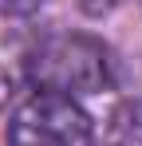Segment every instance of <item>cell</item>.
I'll use <instances>...</instances> for the list:
<instances>
[{
    "instance_id": "obj_1",
    "label": "cell",
    "mask_w": 142,
    "mask_h": 146,
    "mask_svg": "<svg viewBox=\"0 0 142 146\" xmlns=\"http://www.w3.org/2000/svg\"><path fill=\"white\" fill-rule=\"evenodd\" d=\"M28 79L51 95H95L111 83V55L91 36H51L24 59Z\"/></svg>"
},
{
    "instance_id": "obj_2",
    "label": "cell",
    "mask_w": 142,
    "mask_h": 146,
    "mask_svg": "<svg viewBox=\"0 0 142 146\" xmlns=\"http://www.w3.org/2000/svg\"><path fill=\"white\" fill-rule=\"evenodd\" d=\"M8 146H91V115L67 95L36 91L8 122Z\"/></svg>"
},
{
    "instance_id": "obj_3",
    "label": "cell",
    "mask_w": 142,
    "mask_h": 146,
    "mask_svg": "<svg viewBox=\"0 0 142 146\" xmlns=\"http://www.w3.org/2000/svg\"><path fill=\"white\" fill-rule=\"evenodd\" d=\"M44 0H0V16H32Z\"/></svg>"
},
{
    "instance_id": "obj_4",
    "label": "cell",
    "mask_w": 142,
    "mask_h": 146,
    "mask_svg": "<svg viewBox=\"0 0 142 146\" xmlns=\"http://www.w3.org/2000/svg\"><path fill=\"white\" fill-rule=\"evenodd\" d=\"M8 99H12V79H8V75L0 71V107H4Z\"/></svg>"
}]
</instances>
